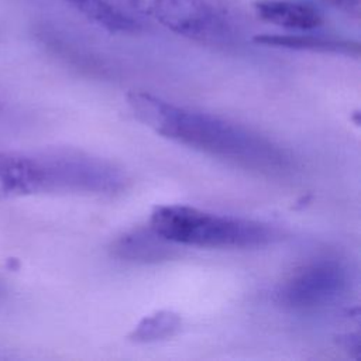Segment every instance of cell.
I'll use <instances>...</instances> for the list:
<instances>
[{
  "instance_id": "obj_10",
  "label": "cell",
  "mask_w": 361,
  "mask_h": 361,
  "mask_svg": "<svg viewBox=\"0 0 361 361\" xmlns=\"http://www.w3.org/2000/svg\"><path fill=\"white\" fill-rule=\"evenodd\" d=\"M182 319L172 310H158L142 317L128 334V340L138 344L155 343L172 337L180 329Z\"/></svg>"
},
{
  "instance_id": "obj_7",
  "label": "cell",
  "mask_w": 361,
  "mask_h": 361,
  "mask_svg": "<svg viewBox=\"0 0 361 361\" xmlns=\"http://www.w3.org/2000/svg\"><path fill=\"white\" fill-rule=\"evenodd\" d=\"M116 258L138 264H157L176 255V244L159 235L151 226L118 237L111 245Z\"/></svg>"
},
{
  "instance_id": "obj_5",
  "label": "cell",
  "mask_w": 361,
  "mask_h": 361,
  "mask_svg": "<svg viewBox=\"0 0 361 361\" xmlns=\"http://www.w3.org/2000/svg\"><path fill=\"white\" fill-rule=\"evenodd\" d=\"M145 11L161 25L189 39L224 44L233 37L228 18L209 0H149Z\"/></svg>"
},
{
  "instance_id": "obj_6",
  "label": "cell",
  "mask_w": 361,
  "mask_h": 361,
  "mask_svg": "<svg viewBox=\"0 0 361 361\" xmlns=\"http://www.w3.org/2000/svg\"><path fill=\"white\" fill-rule=\"evenodd\" d=\"M254 11L259 20L286 30L310 31L324 21L322 10L307 0H257Z\"/></svg>"
},
{
  "instance_id": "obj_9",
  "label": "cell",
  "mask_w": 361,
  "mask_h": 361,
  "mask_svg": "<svg viewBox=\"0 0 361 361\" xmlns=\"http://www.w3.org/2000/svg\"><path fill=\"white\" fill-rule=\"evenodd\" d=\"M110 32H134L138 23L109 0H61Z\"/></svg>"
},
{
  "instance_id": "obj_1",
  "label": "cell",
  "mask_w": 361,
  "mask_h": 361,
  "mask_svg": "<svg viewBox=\"0 0 361 361\" xmlns=\"http://www.w3.org/2000/svg\"><path fill=\"white\" fill-rule=\"evenodd\" d=\"M134 116L165 138L264 173H281L289 157L271 140L213 114L175 106L145 92L127 96Z\"/></svg>"
},
{
  "instance_id": "obj_2",
  "label": "cell",
  "mask_w": 361,
  "mask_h": 361,
  "mask_svg": "<svg viewBox=\"0 0 361 361\" xmlns=\"http://www.w3.org/2000/svg\"><path fill=\"white\" fill-rule=\"evenodd\" d=\"M126 175L111 162L72 148L0 151V197L41 193H116Z\"/></svg>"
},
{
  "instance_id": "obj_4",
  "label": "cell",
  "mask_w": 361,
  "mask_h": 361,
  "mask_svg": "<svg viewBox=\"0 0 361 361\" xmlns=\"http://www.w3.org/2000/svg\"><path fill=\"white\" fill-rule=\"evenodd\" d=\"M348 286V272L336 258H316L296 268L278 290L279 302L293 310H314L337 300Z\"/></svg>"
},
{
  "instance_id": "obj_12",
  "label": "cell",
  "mask_w": 361,
  "mask_h": 361,
  "mask_svg": "<svg viewBox=\"0 0 361 361\" xmlns=\"http://www.w3.org/2000/svg\"><path fill=\"white\" fill-rule=\"evenodd\" d=\"M3 298H4V288H3V285L0 283V302L3 300Z\"/></svg>"
},
{
  "instance_id": "obj_11",
  "label": "cell",
  "mask_w": 361,
  "mask_h": 361,
  "mask_svg": "<svg viewBox=\"0 0 361 361\" xmlns=\"http://www.w3.org/2000/svg\"><path fill=\"white\" fill-rule=\"evenodd\" d=\"M330 4H333L336 8H340L348 14L358 16L361 0H326Z\"/></svg>"
},
{
  "instance_id": "obj_3",
  "label": "cell",
  "mask_w": 361,
  "mask_h": 361,
  "mask_svg": "<svg viewBox=\"0 0 361 361\" xmlns=\"http://www.w3.org/2000/svg\"><path fill=\"white\" fill-rule=\"evenodd\" d=\"M149 226L176 245L202 248H258L281 238L278 228L257 220L221 216L185 204L157 206Z\"/></svg>"
},
{
  "instance_id": "obj_8",
  "label": "cell",
  "mask_w": 361,
  "mask_h": 361,
  "mask_svg": "<svg viewBox=\"0 0 361 361\" xmlns=\"http://www.w3.org/2000/svg\"><path fill=\"white\" fill-rule=\"evenodd\" d=\"M254 42L288 48V49H305L316 52H333V54H345V55H358L360 45L348 39L330 38V37H316L307 34H261L254 37Z\"/></svg>"
}]
</instances>
